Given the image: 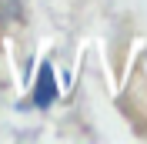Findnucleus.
I'll list each match as a JSON object with an SVG mask.
<instances>
[{
	"instance_id": "obj_1",
	"label": "nucleus",
	"mask_w": 147,
	"mask_h": 144,
	"mask_svg": "<svg viewBox=\"0 0 147 144\" xmlns=\"http://www.w3.org/2000/svg\"><path fill=\"white\" fill-rule=\"evenodd\" d=\"M50 97H54V77H50V71H44V74H40V87H37L34 101H37V104H50Z\"/></svg>"
},
{
	"instance_id": "obj_2",
	"label": "nucleus",
	"mask_w": 147,
	"mask_h": 144,
	"mask_svg": "<svg viewBox=\"0 0 147 144\" xmlns=\"http://www.w3.org/2000/svg\"><path fill=\"white\" fill-rule=\"evenodd\" d=\"M20 17V0H0V24H13Z\"/></svg>"
}]
</instances>
